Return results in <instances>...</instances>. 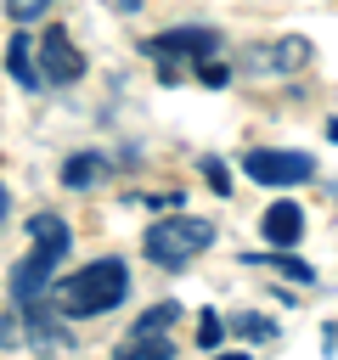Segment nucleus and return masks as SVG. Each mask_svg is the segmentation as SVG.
<instances>
[{"instance_id": "f257e3e1", "label": "nucleus", "mask_w": 338, "mask_h": 360, "mask_svg": "<svg viewBox=\"0 0 338 360\" xmlns=\"http://www.w3.org/2000/svg\"><path fill=\"white\" fill-rule=\"evenodd\" d=\"M124 292H130V270H124V259H96V264L73 270V276L56 287V309H62V321H84V315H107V309H118Z\"/></svg>"}, {"instance_id": "f03ea898", "label": "nucleus", "mask_w": 338, "mask_h": 360, "mask_svg": "<svg viewBox=\"0 0 338 360\" xmlns=\"http://www.w3.org/2000/svg\"><path fill=\"white\" fill-rule=\"evenodd\" d=\"M28 236H34V253L11 270V298H17V304H34V298L51 292L56 264H62V253H68V219H62V214H34V219H28Z\"/></svg>"}, {"instance_id": "7ed1b4c3", "label": "nucleus", "mask_w": 338, "mask_h": 360, "mask_svg": "<svg viewBox=\"0 0 338 360\" xmlns=\"http://www.w3.org/2000/svg\"><path fill=\"white\" fill-rule=\"evenodd\" d=\"M203 248H214V225L197 214H169L158 225H146V259L163 270H180L186 259H197Z\"/></svg>"}, {"instance_id": "20e7f679", "label": "nucleus", "mask_w": 338, "mask_h": 360, "mask_svg": "<svg viewBox=\"0 0 338 360\" xmlns=\"http://www.w3.org/2000/svg\"><path fill=\"white\" fill-rule=\"evenodd\" d=\"M175 321H180V304H152L118 343V360H175V343H169Z\"/></svg>"}, {"instance_id": "39448f33", "label": "nucleus", "mask_w": 338, "mask_h": 360, "mask_svg": "<svg viewBox=\"0 0 338 360\" xmlns=\"http://www.w3.org/2000/svg\"><path fill=\"white\" fill-rule=\"evenodd\" d=\"M242 169L259 186H304V180H315V158L310 152H276V146L242 152Z\"/></svg>"}, {"instance_id": "423d86ee", "label": "nucleus", "mask_w": 338, "mask_h": 360, "mask_svg": "<svg viewBox=\"0 0 338 360\" xmlns=\"http://www.w3.org/2000/svg\"><path fill=\"white\" fill-rule=\"evenodd\" d=\"M34 51H39V84H73L84 73V56L68 39V28H45V39H34Z\"/></svg>"}, {"instance_id": "0eeeda50", "label": "nucleus", "mask_w": 338, "mask_h": 360, "mask_svg": "<svg viewBox=\"0 0 338 360\" xmlns=\"http://www.w3.org/2000/svg\"><path fill=\"white\" fill-rule=\"evenodd\" d=\"M214 45H220L214 28H169V34H152V39H146V56H158L163 68H169L175 56L203 62V56H214Z\"/></svg>"}, {"instance_id": "6e6552de", "label": "nucleus", "mask_w": 338, "mask_h": 360, "mask_svg": "<svg viewBox=\"0 0 338 360\" xmlns=\"http://www.w3.org/2000/svg\"><path fill=\"white\" fill-rule=\"evenodd\" d=\"M304 62H310V45H304L299 34H282V39H270V45H254V51L242 56L248 73H299Z\"/></svg>"}, {"instance_id": "1a4fd4ad", "label": "nucleus", "mask_w": 338, "mask_h": 360, "mask_svg": "<svg viewBox=\"0 0 338 360\" xmlns=\"http://www.w3.org/2000/svg\"><path fill=\"white\" fill-rule=\"evenodd\" d=\"M28 309V343L39 349V354H62L68 349V326H62V315L45 304V298H34V304H23Z\"/></svg>"}, {"instance_id": "9d476101", "label": "nucleus", "mask_w": 338, "mask_h": 360, "mask_svg": "<svg viewBox=\"0 0 338 360\" xmlns=\"http://www.w3.org/2000/svg\"><path fill=\"white\" fill-rule=\"evenodd\" d=\"M259 231H265L270 248H293V242L304 236V208H299V202H270L265 219H259Z\"/></svg>"}, {"instance_id": "9b49d317", "label": "nucleus", "mask_w": 338, "mask_h": 360, "mask_svg": "<svg viewBox=\"0 0 338 360\" xmlns=\"http://www.w3.org/2000/svg\"><path fill=\"white\" fill-rule=\"evenodd\" d=\"M107 180V158L101 152H73L68 163H62V186H73V191H90V186H101Z\"/></svg>"}, {"instance_id": "f8f14e48", "label": "nucleus", "mask_w": 338, "mask_h": 360, "mask_svg": "<svg viewBox=\"0 0 338 360\" xmlns=\"http://www.w3.org/2000/svg\"><path fill=\"white\" fill-rule=\"evenodd\" d=\"M6 68H11V79H17L23 90H39V68H34V39H28V34H17V39H11Z\"/></svg>"}, {"instance_id": "ddd939ff", "label": "nucleus", "mask_w": 338, "mask_h": 360, "mask_svg": "<svg viewBox=\"0 0 338 360\" xmlns=\"http://www.w3.org/2000/svg\"><path fill=\"white\" fill-rule=\"evenodd\" d=\"M242 264H270V270H282V276H293V281H315V270L299 264V259H287V253H242Z\"/></svg>"}, {"instance_id": "4468645a", "label": "nucleus", "mask_w": 338, "mask_h": 360, "mask_svg": "<svg viewBox=\"0 0 338 360\" xmlns=\"http://www.w3.org/2000/svg\"><path fill=\"white\" fill-rule=\"evenodd\" d=\"M231 326H237L242 338H254V343H265V338H276V326H270V321H259V315H231Z\"/></svg>"}, {"instance_id": "2eb2a0df", "label": "nucleus", "mask_w": 338, "mask_h": 360, "mask_svg": "<svg viewBox=\"0 0 338 360\" xmlns=\"http://www.w3.org/2000/svg\"><path fill=\"white\" fill-rule=\"evenodd\" d=\"M45 6L51 0H6V17L11 22H34V17H45Z\"/></svg>"}, {"instance_id": "dca6fc26", "label": "nucleus", "mask_w": 338, "mask_h": 360, "mask_svg": "<svg viewBox=\"0 0 338 360\" xmlns=\"http://www.w3.org/2000/svg\"><path fill=\"white\" fill-rule=\"evenodd\" d=\"M197 343H203V349L220 343V315H214V309H203V321H197Z\"/></svg>"}, {"instance_id": "f3484780", "label": "nucleus", "mask_w": 338, "mask_h": 360, "mask_svg": "<svg viewBox=\"0 0 338 360\" xmlns=\"http://www.w3.org/2000/svg\"><path fill=\"white\" fill-rule=\"evenodd\" d=\"M203 174H208V186H214V191H231V174H225V163H220V158H203Z\"/></svg>"}, {"instance_id": "a211bd4d", "label": "nucleus", "mask_w": 338, "mask_h": 360, "mask_svg": "<svg viewBox=\"0 0 338 360\" xmlns=\"http://www.w3.org/2000/svg\"><path fill=\"white\" fill-rule=\"evenodd\" d=\"M197 73H203V84H225V68H220L214 56H203V62H197Z\"/></svg>"}, {"instance_id": "6ab92c4d", "label": "nucleus", "mask_w": 338, "mask_h": 360, "mask_svg": "<svg viewBox=\"0 0 338 360\" xmlns=\"http://www.w3.org/2000/svg\"><path fill=\"white\" fill-rule=\"evenodd\" d=\"M0 343H17V321L11 315H0Z\"/></svg>"}, {"instance_id": "aec40b11", "label": "nucleus", "mask_w": 338, "mask_h": 360, "mask_svg": "<svg viewBox=\"0 0 338 360\" xmlns=\"http://www.w3.org/2000/svg\"><path fill=\"white\" fill-rule=\"evenodd\" d=\"M220 360H248V354H220Z\"/></svg>"}, {"instance_id": "412c9836", "label": "nucleus", "mask_w": 338, "mask_h": 360, "mask_svg": "<svg viewBox=\"0 0 338 360\" xmlns=\"http://www.w3.org/2000/svg\"><path fill=\"white\" fill-rule=\"evenodd\" d=\"M0 219H6V191H0Z\"/></svg>"}]
</instances>
